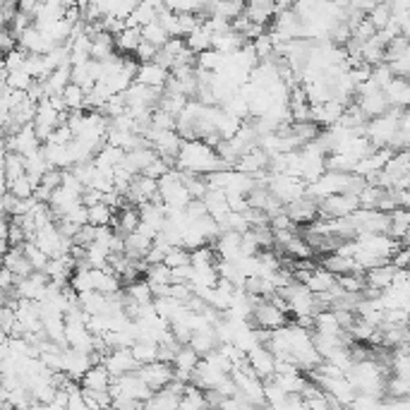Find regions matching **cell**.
<instances>
[{"label": "cell", "mask_w": 410, "mask_h": 410, "mask_svg": "<svg viewBox=\"0 0 410 410\" xmlns=\"http://www.w3.org/2000/svg\"><path fill=\"white\" fill-rule=\"evenodd\" d=\"M176 171L185 173V176H209V173L216 171H233L228 163H223L216 156V151L209 149L202 140H192V142H183L180 151L176 158Z\"/></svg>", "instance_id": "cell-1"}, {"label": "cell", "mask_w": 410, "mask_h": 410, "mask_svg": "<svg viewBox=\"0 0 410 410\" xmlns=\"http://www.w3.org/2000/svg\"><path fill=\"white\" fill-rule=\"evenodd\" d=\"M386 377H389V370L379 367L374 360L355 362V365L346 372V379L351 382V386L355 389V393L374 396V398H384V382H386Z\"/></svg>", "instance_id": "cell-2"}, {"label": "cell", "mask_w": 410, "mask_h": 410, "mask_svg": "<svg viewBox=\"0 0 410 410\" xmlns=\"http://www.w3.org/2000/svg\"><path fill=\"white\" fill-rule=\"evenodd\" d=\"M156 183H158V197H161V204L166 209H185L187 204L192 202L189 192L185 189V185H183L180 171H176V168H171V171Z\"/></svg>", "instance_id": "cell-3"}, {"label": "cell", "mask_w": 410, "mask_h": 410, "mask_svg": "<svg viewBox=\"0 0 410 410\" xmlns=\"http://www.w3.org/2000/svg\"><path fill=\"white\" fill-rule=\"evenodd\" d=\"M279 295L288 302V307H290V312H293L295 319H300V317H315L317 312H322L319 305H317L315 295H312L305 286L295 283V281L290 286H286L283 290H279Z\"/></svg>", "instance_id": "cell-4"}, {"label": "cell", "mask_w": 410, "mask_h": 410, "mask_svg": "<svg viewBox=\"0 0 410 410\" xmlns=\"http://www.w3.org/2000/svg\"><path fill=\"white\" fill-rule=\"evenodd\" d=\"M357 197L353 194H334L322 202H317V216L319 218H346L353 212H357Z\"/></svg>", "instance_id": "cell-5"}, {"label": "cell", "mask_w": 410, "mask_h": 410, "mask_svg": "<svg viewBox=\"0 0 410 410\" xmlns=\"http://www.w3.org/2000/svg\"><path fill=\"white\" fill-rule=\"evenodd\" d=\"M137 377L151 389L153 393L166 389L168 384L176 379V372H173V365H166V362H151V365H142L135 370Z\"/></svg>", "instance_id": "cell-6"}, {"label": "cell", "mask_w": 410, "mask_h": 410, "mask_svg": "<svg viewBox=\"0 0 410 410\" xmlns=\"http://www.w3.org/2000/svg\"><path fill=\"white\" fill-rule=\"evenodd\" d=\"M250 322H254L257 329L276 331V329H281V326L288 324V315H283L279 307H274V302L271 300H259L257 305H254L252 319Z\"/></svg>", "instance_id": "cell-7"}, {"label": "cell", "mask_w": 410, "mask_h": 410, "mask_svg": "<svg viewBox=\"0 0 410 410\" xmlns=\"http://www.w3.org/2000/svg\"><path fill=\"white\" fill-rule=\"evenodd\" d=\"M245 365L248 370L259 379V382H266V379L274 377V365H276V357L271 355V351L266 346H257L254 351H250L245 355Z\"/></svg>", "instance_id": "cell-8"}, {"label": "cell", "mask_w": 410, "mask_h": 410, "mask_svg": "<svg viewBox=\"0 0 410 410\" xmlns=\"http://www.w3.org/2000/svg\"><path fill=\"white\" fill-rule=\"evenodd\" d=\"M94 367V357L89 353H80L73 348H65L63 351V374L73 382H80L86 372Z\"/></svg>", "instance_id": "cell-9"}, {"label": "cell", "mask_w": 410, "mask_h": 410, "mask_svg": "<svg viewBox=\"0 0 410 410\" xmlns=\"http://www.w3.org/2000/svg\"><path fill=\"white\" fill-rule=\"evenodd\" d=\"M180 147H183L180 135H178L176 130H168V132H158L151 149L156 151V156L161 158V161H166L168 166H176V158H178Z\"/></svg>", "instance_id": "cell-10"}, {"label": "cell", "mask_w": 410, "mask_h": 410, "mask_svg": "<svg viewBox=\"0 0 410 410\" xmlns=\"http://www.w3.org/2000/svg\"><path fill=\"white\" fill-rule=\"evenodd\" d=\"M101 365L106 367V372H109L113 379L122 377V374H132L137 370V362L130 351H109L104 360H101Z\"/></svg>", "instance_id": "cell-11"}, {"label": "cell", "mask_w": 410, "mask_h": 410, "mask_svg": "<svg viewBox=\"0 0 410 410\" xmlns=\"http://www.w3.org/2000/svg\"><path fill=\"white\" fill-rule=\"evenodd\" d=\"M89 286L91 293H101V295H115L120 293V279L109 269H89Z\"/></svg>", "instance_id": "cell-12"}, {"label": "cell", "mask_w": 410, "mask_h": 410, "mask_svg": "<svg viewBox=\"0 0 410 410\" xmlns=\"http://www.w3.org/2000/svg\"><path fill=\"white\" fill-rule=\"evenodd\" d=\"M168 77H171V73H168V70H163L161 65H156V63H142L140 68H137L135 82H137V84H142V86H149V89L163 91V86H166Z\"/></svg>", "instance_id": "cell-13"}, {"label": "cell", "mask_w": 410, "mask_h": 410, "mask_svg": "<svg viewBox=\"0 0 410 410\" xmlns=\"http://www.w3.org/2000/svg\"><path fill=\"white\" fill-rule=\"evenodd\" d=\"M266 166H269V156H266L264 151L259 149V147H252L250 151H245L243 156L235 161V168L233 171L238 173H245V176L254 178L257 173L266 171Z\"/></svg>", "instance_id": "cell-14"}, {"label": "cell", "mask_w": 410, "mask_h": 410, "mask_svg": "<svg viewBox=\"0 0 410 410\" xmlns=\"http://www.w3.org/2000/svg\"><path fill=\"white\" fill-rule=\"evenodd\" d=\"M384 99H386L389 109H408V101H410V86L408 80H401V77H393L386 86L382 89Z\"/></svg>", "instance_id": "cell-15"}, {"label": "cell", "mask_w": 410, "mask_h": 410, "mask_svg": "<svg viewBox=\"0 0 410 410\" xmlns=\"http://www.w3.org/2000/svg\"><path fill=\"white\" fill-rule=\"evenodd\" d=\"M283 209L293 225L317 221V202H312V199H307V197H300L298 202L288 204V207H283Z\"/></svg>", "instance_id": "cell-16"}, {"label": "cell", "mask_w": 410, "mask_h": 410, "mask_svg": "<svg viewBox=\"0 0 410 410\" xmlns=\"http://www.w3.org/2000/svg\"><path fill=\"white\" fill-rule=\"evenodd\" d=\"M355 104H357V109L362 111V115H365L367 120L384 115L386 109H389V104H386V99H384L382 91H367V94H360L355 99Z\"/></svg>", "instance_id": "cell-17"}, {"label": "cell", "mask_w": 410, "mask_h": 410, "mask_svg": "<svg viewBox=\"0 0 410 410\" xmlns=\"http://www.w3.org/2000/svg\"><path fill=\"white\" fill-rule=\"evenodd\" d=\"M161 8H163V3H137L135 10L130 12V17L125 19V27H130V29L147 27V24H151L153 19H156Z\"/></svg>", "instance_id": "cell-18"}, {"label": "cell", "mask_w": 410, "mask_h": 410, "mask_svg": "<svg viewBox=\"0 0 410 410\" xmlns=\"http://www.w3.org/2000/svg\"><path fill=\"white\" fill-rule=\"evenodd\" d=\"M398 269H393L391 264H384V266H377V269H370L365 271V286L370 290H377V293H382V290H386L389 286L393 283V276H396Z\"/></svg>", "instance_id": "cell-19"}, {"label": "cell", "mask_w": 410, "mask_h": 410, "mask_svg": "<svg viewBox=\"0 0 410 410\" xmlns=\"http://www.w3.org/2000/svg\"><path fill=\"white\" fill-rule=\"evenodd\" d=\"M111 382H113V377L106 372V367L94 365L80 379V389H84V391H109Z\"/></svg>", "instance_id": "cell-20"}, {"label": "cell", "mask_w": 410, "mask_h": 410, "mask_svg": "<svg viewBox=\"0 0 410 410\" xmlns=\"http://www.w3.org/2000/svg\"><path fill=\"white\" fill-rule=\"evenodd\" d=\"M322 269H326L334 276H346V274H365L360 266L355 264V259L351 257H338L336 252H329L322 259Z\"/></svg>", "instance_id": "cell-21"}, {"label": "cell", "mask_w": 410, "mask_h": 410, "mask_svg": "<svg viewBox=\"0 0 410 410\" xmlns=\"http://www.w3.org/2000/svg\"><path fill=\"white\" fill-rule=\"evenodd\" d=\"M334 286H336V276L329 274L326 269H322V266H317V269L312 271V274L307 276V281H305V288L310 290L312 295L329 293Z\"/></svg>", "instance_id": "cell-22"}, {"label": "cell", "mask_w": 410, "mask_h": 410, "mask_svg": "<svg viewBox=\"0 0 410 410\" xmlns=\"http://www.w3.org/2000/svg\"><path fill=\"white\" fill-rule=\"evenodd\" d=\"M202 202H204V207H207V214L216 223L221 221L225 214L230 212V209H228V199H225V194L221 192V189H207V194L202 197Z\"/></svg>", "instance_id": "cell-23"}, {"label": "cell", "mask_w": 410, "mask_h": 410, "mask_svg": "<svg viewBox=\"0 0 410 410\" xmlns=\"http://www.w3.org/2000/svg\"><path fill=\"white\" fill-rule=\"evenodd\" d=\"M142 44V32L140 29H130V27H125L120 34H115L113 37V48H115V53L118 55H130V53H135L137 50V46Z\"/></svg>", "instance_id": "cell-24"}, {"label": "cell", "mask_w": 410, "mask_h": 410, "mask_svg": "<svg viewBox=\"0 0 410 410\" xmlns=\"http://www.w3.org/2000/svg\"><path fill=\"white\" fill-rule=\"evenodd\" d=\"M122 243H125V257L130 261H145L147 252H149V248H151V240H147L145 235H140V233L125 235Z\"/></svg>", "instance_id": "cell-25"}, {"label": "cell", "mask_w": 410, "mask_h": 410, "mask_svg": "<svg viewBox=\"0 0 410 410\" xmlns=\"http://www.w3.org/2000/svg\"><path fill=\"white\" fill-rule=\"evenodd\" d=\"M187 346L192 348V351L197 353L199 357H207L212 351H216L218 341H216V334H214V326H212V329H204V331H194V334L189 336Z\"/></svg>", "instance_id": "cell-26"}, {"label": "cell", "mask_w": 410, "mask_h": 410, "mask_svg": "<svg viewBox=\"0 0 410 410\" xmlns=\"http://www.w3.org/2000/svg\"><path fill=\"white\" fill-rule=\"evenodd\" d=\"M243 15L250 19L252 24H261V27H266V24L274 19V3H264V0H254V3L245 5Z\"/></svg>", "instance_id": "cell-27"}, {"label": "cell", "mask_w": 410, "mask_h": 410, "mask_svg": "<svg viewBox=\"0 0 410 410\" xmlns=\"http://www.w3.org/2000/svg\"><path fill=\"white\" fill-rule=\"evenodd\" d=\"M115 55V48H113V37L106 32H101L99 37L91 39V48H89V60H96V63H104Z\"/></svg>", "instance_id": "cell-28"}, {"label": "cell", "mask_w": 410, "mask_h": 410, "mask_svg": "<svg viewBox=\"0 0 410 410\" xmlns=\"http://www.w3.org/2000/svg\"><path fill=\"white\" fill-rule=\"evenodd\" d=\"M223 65H225V55L216 53L214 48L202 50L199 55H194V68L204 70V73H209V75H216L218 70L223 68Z\"/></svg>", "instance_id": "cell-29"}, {"label": "cell", "mask_w": 410, "mask_h": 410, "mask_svg": "<svg viewBox=\"0 0 410 410\" xmlns=\"http://www.w3.org/2000/svg\"><path fill=\"white\" fill-rule=\"evenodd\" d=\"M130 353H132V357H135L137 367L151 365V362H156L158 343H153V341H137L135 346L130 348Z\"/></svg>", "instance_id": "cell-30"}, {"label": "cell", "mask_w": 410, "mask_h": 410, "mask_svg": "<svg viewBox=\"0 0 410 410\" xmlns=\"http://www.w3.org/2000/svg\"><path fill=\"white\" fill-rule=\"evenodd\" d=\"M315 334H326V336H341L343 329L338 326L336 317L331 310H322L315 315Z\"/></svg>", "instance_id": "cell-31"}, {"label": "cell", "mask_w": 410, "mask_h": 410, "mask_svg": "<svg viewBox=\"0 0 410 410\" xmlns=\"http://www.w3.org/2000/svg\"><path fill=\"white\" fill-rule=\"evenodd\" d=\"M185 46H187V50L189 53H194V55H199L202 50H209L212 48V34L207 32V29L199 24L194 32H189L187 37H185Z\"/></svg>", "instance_id": "cell-32"}, {"label": "cell", "mask_w": 410, "mask_h": 410, "mask_svg": "<svg viewBox=\"0 0 410 410\" xmlns=\"http://www.w3.org/2000/svg\"><path fill=\"white\" fill-rule=\"evenodd\" d=\"M145 281H147V286H149V290L158 288V286H171V269L163 266V264L147 266Z\"/></svg>", "instance_id": "cell-33"}, {"label": "cell", "mask_w": 410, "mask_h": 410, "mask_svg": "<svg viewBox=\"0 0 410 410\" xmlns=\"http://www.w3.org/2000/svg\"><path fill=\"white\" fill-rule=\"evenodd\" d=\"M140 32H142V41H147V44H151L153 48H161V46L168 41L166 29H163L161 24L156 22V19H153L151 24H147V27H142Z\"/></svg>", "instance_id": "cell-34"}, {"label": "cell", "mask_w": 410, "mask_h": 410, "mask_svg": "<svg viewBox=\"0 0 410 410\" xmlns=\"http://www.w3.org/2000/svg\"><path fill=\"white\" fill-rule=\"evenodd\" d=\"M113 214L109 207H104V204H96V207H89L86 209V223L94 225V228H106V225H111V218Z\"/></svg>", "instance_id": "cell-35"}, {"label": "cell", "mask_w": 410, "mask_h": 410, "mask_svg": "<svg viewBox=\"0 0 410 410\" xmlns=\"http://www.w3.org/2000/svg\"><path fill=\"white\" fill-rule=\"evenodd\" d=\"M384 189L382 187H374V185H365L362 192L357 194V207L365 209V212H377V204L382 199Z\"/></svg>", "instance_id": "cell-36"}, {"label": "cell", "mask_w": 410, "mask_h": 410, "mask_svg": "<svg viewBox=\"0 0 410 410\" xmlns=\"http://www.w3.org/2000/svg\"><path fill=\"white\" fill-rule=\"evenodd\" d=\"M22 254H24V259L29 261V266H32V271H39V274H44V269H46V264H48V257H46L44 252L37 248L34 243H27V245H22Z\"/></svg>", "instance_id": "cell-37"}, {"label": "cell", "mask_w": 410, "mask_h": 410, "mask_svg": "<svg viewBox=\"0 0 410 410\" xmlns=\"http://www.w3.org/2000/svg\"><path fill=\"white\" fill-rule=\"evenodd\" d=\"M125 295L132 302H137V305H149V302L153 300V295H151L149 286H147V281H135V283H130V286H127V290H125Z\"/></svg>", "instance_id": "cell-38"}, {"label": "cell", "mask_w": 410, "mask_h": 410, "mask_svg": "<svg viewBox=\"0 0 410 410\" xmlns=\"http://www.w3.org/2000/svg\"><path fill=\"white\" fill-rule=\"evenodd\" d=\"M60 99H63L65 109L68 111H82L84 109V91L80 89V86L75 84H68L63 89V94H60Z\"/></svg>", "instance_id": "cell-39"}, {"label": "cell", "mask_w": 410, "mask_h": 410, "mask_svg": "<svg viewBox=\"0 0 410 410\" xmlns=\"http://www.w3.org/2000/svg\"><path fill=\"white\" fill-rule=\"evenodd\" d=\"M125 111H127V101H125V94H113L109 101L104 104V109H101L99 113L101 115H109L111 120L113 118H120V115H125Z\"/></svg>", "instance_id": "cell-40"}, {"label": "cell", "mask_w": 410, "mask_h": 410, "mask_svg": "<svg viewBox=\"0 0 410 410\" xmlns=\"http://www.w3.org/2000/svg\"><path fill=\"white\" fill-rule=\"evenodd\" d=\"M367 19H370V24L374 29H384L389 24V19H391V12H389V3H377L374 8L370 10V12L365 15Z\"/></svg>", "instance_id": "cell-41"}, {"label": "cell", "mask_w": 410, "mask_h": 410, "mask_svg": "<svg viewBox=\"0 0 410 410\" xmlns=\"http://www.w3.org/2000/svg\"><path fill=\"white\" fill-rule=\"evenodd\" d=\"M214 264H216V252H214L212 245H204V248L189 252V266H214Z\"/></svg>", "instance_id": "cell-42"}, {"label": "cell", "mask_w": 410, "mask_h": 410, "mask_svg": "<svg viewBox=\"0 0 410 410\" xmlns=\"http://www.w3.org/2000/svg\"><path fill=\"white\" fill-rule=\"evenodd\" d=\"M168 250H171V245L168 243H163L161 238H156L151 243V248H149V252H147V257H145V264L147 266H153V264H163V257L168 254Z\"/></svg>", "instance_id": "cell-43"}, {"label": "cell", "mask_w": 410, "mask_h": 410, "mask_svg": "<svg viewBox=\"0 0 410 410\" xmlns=\"http://www.w3.org/2000/svg\"><path fill=\"white\" fill-rule=\"evenodd\" d=\"M163 266H168V269L189 266V252H187V250H183V248H171L166 257H163Z\"/></svg>", "instance_id": "cell-44"}, {"label": "cell", "mask_w": 410, "mask_h": 410, "mask_svg": "<svg viewBox=\"0 0 410 410\" xmlns=\"http://www.w3.org/2000/svg\"><path fill=\"white\" fill-rule=\"evenodd\" d=\"M171 171V166H168L166 161H161V158H153V161L149 163V166L145 168V171L140 173V176H145V178H151V180H161L166 173Z\"/></svg>", "instance_id": "cell-45"}, {"label": "cell", "mask_w": 410, "mask_h": 410, "mask_svg": "<svg viewBox=\"0 0 410 410\" xmlns=\"http://www.w3.org/2000/svg\"><path fill=\"white\" fill-rule=\"evenodd\" d=\"M370 80L379 86V89H384V86H386L389 82L393 80V75H391V70H389V65L382 63V65H377V68H372Z\"/></svg>", "instance_id": "cell-46"}, {"label": "cell", "mask_w": 410, "mask_h": 410, "mask_svg": "<svg viewBox=\"0 0 410 410\" xmlns=\"http://www.w3.org/2000/svg\"><path fill=\"white\" fill-rule=\"evenodd\" d=\"M158 53V48H153L151 44H147V41H142L140 46H137V50H135V55H137V65H142V63H151L153 60V55Z\"/></svg>", "instance_id": "cell-47"}, {"label": "cell", "mask_w": 410, "mask_h": 410, "mask_svg": "<svg viewBox=\"0 0 410 410\" xmlns=\"http://www.w3.org/2000/svg\"><path fill=\"white\" fill-rule=\"evenodd\" d=\"M218 410H252V406H250L245 398H240L238 393H235V396L223 398L221 406H218Z\"/></svg>", "instance_id": "cell-48"}, {"label": "cell", "mask_w": 410, "mask_h": 410, "mask_svg": "<svg viewBox=\"0 0 410 410\" xmlns=\"http://www.w3.org/2000/svg\"><path fill=\"white\" fill-rule=\"evenodd\" d=\"M384 410H410V398H382Z\"/></svg>", "instance_id": "cell-49"}, {"label": "cell", "mask_w": 410, "mask_h": 410, "mask_svg": "<svg viewBox=\"0 0 410 410\" xmlns=\"http://www.w3.org/2000/svg\"><path fill=\"white\" fill-rule=\"evenodd\" d=\"M63 218H65V221H70V223H75V225H80V228H82V225H86V207H82V204H80V207H75L73 212H70L68 216H63Z\"/></svg>", "instance_id": "cell-50"}, {"label": "cell", "mask_w": 410, "mask_h": 410, "mask_svg": "<svg viewBox=\"0 0 410 410\" xmlns=\"http://www.w3.org/2000/svg\"><path fill=\"white\" fill-rule=\"evenodd\" d=\"M8 221H5L3 216H0V240H5V243H8Z\"/></svg>", "instance_id": "cell-51"}]
</instances>
